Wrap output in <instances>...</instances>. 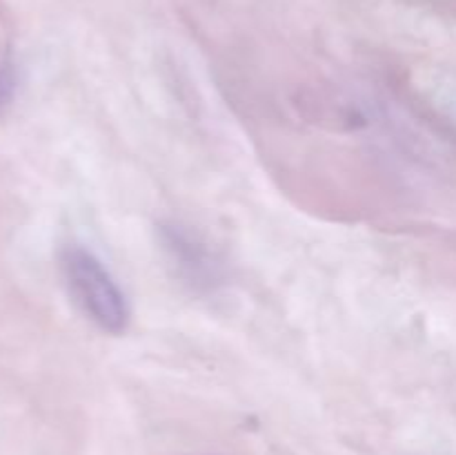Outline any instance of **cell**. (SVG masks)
I'll return each instance as SVG.
<instances>
[{
  "instance_id": "cell-3",
  "label": "cell",
  "mask_w": 456,
  "mask_h": 455,
  "mask_svg": "<svg viewBox=\"0 0 456 455\" xmlns=\"http://www.w3.org/2000/svg\"><path fill=\"white\" fill-rule=\"evenodd\" d=\"M16 70L9 61H0V112L12 103L13 94H16Z\"/></svg>"
},
{
  "instance_id": "cell-2",
  "label": "cell",
  "mask_w": 456,
  "mask_h": 455,
  "mask_svg": "<svg viewBox=\"0 0 456 455\" xmlns=\"http://www.w3.org/2000/svg\"><path fill=\"white\" fill-rule=\"evenodd\" d=\"M159 241L178 279L194 293H214L227 279L225 261L208 239L178 221H160Z\"/></svg>"
},
{
  "instance_id": "cell-1",
  "label": "cell",
  "mask_w": 456,
  "mask_h": 455,
  "mask_svg": "<svg viewBox=\"0 0 456 455\" xmlns=\"http://www.w3.org/2000/svg\"><path fill=\"white\" fill-rule=\"evenodd\" d=\"M61 272L69 297L94 326L107 335H123L127 330L132 319L127 294L92 250L67 244L61 252Z\"/></svg>"
}]
</instances>
